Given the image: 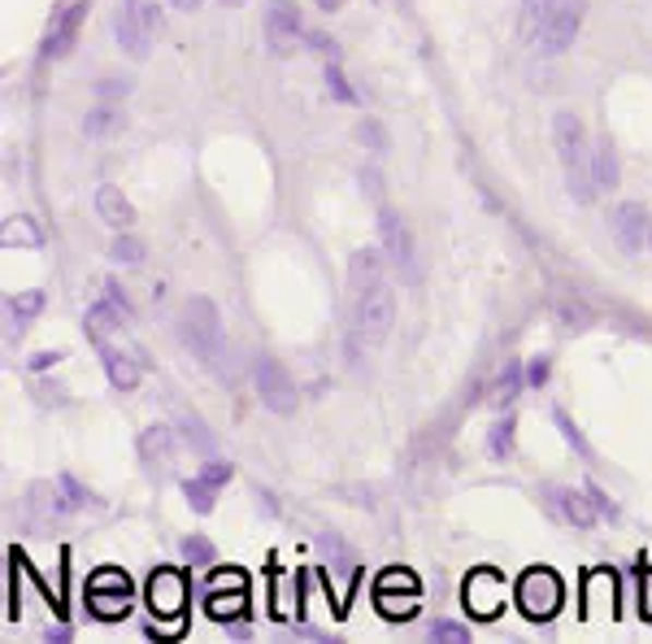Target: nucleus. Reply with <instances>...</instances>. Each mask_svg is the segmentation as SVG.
I'll return each instance as SVG.
<instances>
[{"instance_id":"nucleus-47","label":"nucleus","mask_w":652,"mask_h":644,"mask_svg":"<svg viewBox=\"0 0 652 644\" xmlns=\"http://www.w3.org/2000/svg\"><path fill=\"white\" fill-rule=\"evenodd\" d=\"M126 9H131L153 35H161V4H157V0H126Z\"/></svg>"},{"instance_id":"nucleus-21","label":"nucleus","mask_w":652,"mask_h":644,"mask_svg":"<svg viewBox=\"0 0 652 644\" xmlns=\"http://www.w3.org/2000/svg\"><path fill=\"white\" fill-rule=\"evenodd\" d=\"M522 392H527V361L509 357V361L500 366L496 383H492V405H496V409H514Z\"/></svg>"},{"instance_id":"nucleus-17","label":"nucleus","mask_w":652,"mask_h":644,"mask_svg":"<svg viewBox=\"0 0 652 644\" xmlns=\"http://www.w3.org/2000/svg\"><path fill=\"white\" fill-rule=\"evenodd\" d=\"M113 39H118V48H122L131 61H144L157 35H153V31H148V26H144V22H140V17L122 4V9L113 13Z\"/></svg>"},{"instance_id":"nucleus-58","label":"nucleus","mask_w":652,"mask_h":644,"mask_svg":"<svg viewBox=\"0 0 652 644\" xmlns=\"http://www.w3.org/2000/svg\"><path fill=\"white\" fill-rule=\"evenodd\" d=\"M222 9H240V4H249V0H218Z\"/></svg>"},{"instance_id":"nucleus-34","label":"nucleus","mask_w":652,"mask_h":644,"mask_svg":"<svg viewBox=\"0 0 652 644\" xmlns=\"http://www.w3.org/2000/svg\"><path fill=\"white\" fill-rule=\"evenodd\" d=\"M553 422H557V431H562V440H566V444H570V449H575V453H579V457H583V462L592 466V462H596V449L588 444V436L579 431V422H575V418H570V414H566L562 405L553 409Z\"/></svg>"},{"instance_id":"nucleus-53","label":"nucleus","mask_w":652,"mask_h":644,"mask_svg":"<svg viewBox=\"0 0 652 644\" xmlns=\"http://www.w3.org/2000/svg\"><path fill=\"white\" fill-rule=\"evenodd\" d=\"M39 401H44V405H48V401H52V405H65V387H61V383H39Z\"/></svg>"},{"instance_id":"nucleus-30","label":"nucleus","mask_w":652,"mask_h":644,"mask_svg":"<svg viewBox=\"0 0 652 644\" xmlns=\"http://www.w3.org/2000/svg\"><path fill=\"white\" fill-rule=\"evenodd\" d=\"M144 258H148V245H144L135 231H113V240H109V262H118V266H144Z\"/></svg>"},{"instance_id":"nucleus-4","label":"nucleus","mask_w":652,"mask_h":644,"mask_svg":"<svg viewBox=\"0 0 652 644\" xmlns=\"http://www.w3.org/2000/svg\"><path fill=\"white\" fill-rule=\"evenodd\" d=\"M253 383H257V396H262V405H266L270 414H279V418H292V414H297L301 392H297V379L288 374V366H283L279 357H270V353L253 357Z\"/></svg>"},{"instance_id":"nucleus-51","label":"nucleus","mask_w":652,"mask_h":644,"mask_svg":"<svg viewBox=\"0 0 652 644\" xmlns=\"http://www.w3.org/2000/svg\"><path fill=\"white\" fill-rule=\"evenodd\" d=\"M305 48H310L314 57H323V61H330V57H339V52H335L339 44H335V39H330L326 31H305Z\"/></svg>"},{"instance_id":"nucleus-15","label":"nucleus","mask_w":652,"mask_h":644,"mask_svg":"<svg viewBox=\"0 0 652 644\" xmlns=\"http://www.w3.org/2000/svg\"><path fill=\"white\" fill-rule=\"evenodd\" d=\"M387 266H391V262H387L383 245H365V249H357V253L348 258V293L357 297V293L383 284V279H387Z\"/></svg>"},{"instance_id":"nucleus-39","label":"nucleus","mask_w":652,"mask_h":644,"mask_svg":"<svg viewBox=\"0 0 652 644\" xmlns=\"http://www.w3.org/2000/svg\"><path fill=\"white\" fill-rule=\"evenodd\" d=\"M431 641H444V644H470V628L461 619H431Z\"/></svg>"},{"instance_id":"nucleus-52","label":"nucleus","mask_w":652,"mask_h":644,"mask_svg":"<svg viewBox=\"0 0 652 644\" xmlns=\"http://www.w3.org/2000/svg\"><path fill=\"white\" fill-rule=\"evenodd\" d=\"M209 588H249V580H244L240 567H218V571L209 575Z\"/></svg>"},{"instance_id":"nucleus-29","label":"nucleus","mask_w":652,"mask_h":644,"mask_svg":"<svg viewBox=\"0 0 652 644\" xmlns=\"http://www.w3.org/2000/svg\"><path fill=\"white\" fill-rule=\"evenodd\" d=\"M44 306H48V293H39V288H26V293H13L9 297V319L17 331H26V322H35L44 314Z\"/></svg>"},{"instance_id":"nucleus-37","label":"nucleus","mask_w":652,"mask_h":644,"mask_svg":"<svg viewBox=\"0 0 652 644\" xmlns=\"http://www.w3.org/2000/svg\"><path fill=\"white\" fill-rule=\"evenodd\" d=\"M179 558H183L188 567H214L218 549H214V540H209V536L192 532V536H183V540H179Z\"/></svg>"},{"instance_id":"nucleus-56","label":"nucleus","mask_w":652,"mask_h":644,"mask_svg":"<svg viewBox=\"0 0 652 644\" xmlns=\"http://www.w3.org/2000/svg\"><path fill=\"white\" fill-rule=\"evenodd\" d=\"M343 4H348V0H314V9H318V13H339Z\"/></svg>"},{"instance_id":"nucleus-9","label":"nucleus","mask_w":652,"mask_h":644,"mask_svg":"<svg viewBox=\"0 0 652 644\" xmlns=\"http://www.w3.org/2000/svg\"><path fill=\"white\" fill-rule=\"evenodd\" d=\"M144 597H148V610L157 619H170V623H183V610H188V575L174 571V567H157L144 584Z\"/></svg>"},{"instance_id":"nucleus-44","label":"nucleus","mask_w":652,"mask_h":644,"mask_svg":"<svg viewBox=\"0 0 652 644\" xmlns=\"http://www.w3.org/2000/svg\"><path fill=\"white\" fill-rule=\"evenodd\" d=\"M548 379H553V357L548 353L527 357V387H548Z\"/></svg>"},{"instance_id":"nucleus-13","label":"nucleus","mask_w":652,"mask_h":644,"mask_svg":"<svg viewBox=\"0 0 652 644\" xmlns=\"http://www.w3.org/2000/svg\"><path fill=\"white\" fill-rule=\"evenodd\" d=\"M83 17H87V0H74V4H65L61 13H52L39 57H44V61H48V57H65V52L74 48V39H79V26H83Z\"/></svg>"},{"instance_id":"nucleus-7","label":"nucleus","mask_w":652,"mask_h":644,"mask_svg":"<svg viewBox=\"0 0 652 644\" xmlns=\"http://www.w3.org/2000/svg\"><path fill=\"white\" fill-rule=\"evenodd\" d=\"M461 601H466L470 619L492 623L505 610V601H509V584H505V575L496 567H474L466 575V584H461Z\"/></svg>"},{"instance_id":"nucleus-41","label":"nucleus","mask_w":652,"mask_h":644,"mask_svg":"<svg viewBox=\"0 0 652 644\" xmlns=\"http://www.w3.org/2000/svg\"><path fill=\"white\" fill-rule=\"evenodd\" d=\"M357 183H361V192H365L370 201L387 205V201H383V196H387V179H383V170H378V166H361V170H357Z\"/></svg>"},{"instance_id":"nucleus-11","label":"nucleus","mask_w":652,"mask_h":644,"mask_svg":"<svg viewBox=\"0 0 652 644\" xmlns=\"http://www.w3.org/2000/svg\"><path fill=\"white\" fill-rule=\"evenodd\" d=\"M553 148H557L562 170L592 162V135H588V127H583V118L575 109H557L553 114Z\"/></svg>"},{"instance_id":"nucleus-28","label":"nucleus","mask_w":652,"mask_h":644,"mask_svg":"<svg viewBox=\"0 0 652 644\" xmlns=\"http://www.w3.org/2000/svg\"><path fill=\"white\" fill-rule=\"evenodd\" d=\"M352 140L365 148V153H374V157H387L391 153V131L383 127V118H357V127H352Z\"/></svg>"},{"instance_id":"nucleus-48","label":"nucleus","mask_w":652,"mask_h":644,"mask_svg":"<svg viewBox=\"0 0 652 644\" xmlns=\"http://www.w3.org/2000/svg\"><path fill=\"white\" fill-rule=\"evenodd\" d=\"M105 301H109V306H113V310H118V314H122V319H126V322L135 319V306H131V297H126V288H122V284H118L113 275L105 279Z\"/></svg>"},{"instance_id":"nucleus-32","label":"nucleus","mask_w":652,"mask_h":644,"mask_svg":"<svg viewBox=\"0 0 652 644\" xmlns=\"http://www.w3.org/2000/svg\"><path fill=\"white\" fill-rule=\"evenodd\" d=\"M374 606H378V615L383 619H400V623H409V619H418V606H422V597L418 593H405L400 601L391 597V593H383V588H374Z\"/></svg>"},{"instance_id":"nucleus-18","label":"nucleus","mask_w":652,"mask_h":644,"mask_svg":"<svg viewBox=\"0 0 652 644\" xmlns=\"http://www.w3.org/2000/svg\"><path fill=\"white\" fill-rule=\"evenodd\" d=\"M592 179L601 192H614L623 183V162H618V144L609 135H596L592 140Z\"/></svg>"},{"instance_id":"nucleus-1","label":"nucleus","mask_w":652,"mask_h":644,"mask_svg":"<svg viewBox=\"0 0 652 644\" xmlns=\"http://www.w3.org/2000/svg\"><path fill=\"white\" fill-rule=\"evenodd\" d=\"M179 344L209 370V374H227V357H231V344L222 335V314L209 297H188L183 301V314H179Z\"/></svg>"},{"instance_id":"nucleus-16","label":"nucleus","mask_w":652,"mask_h":644,"mask_svg":"<svg viewBox=\"0 0 652 644\" xmlns=\"http://www.w3.org/2000/svg\"><path fill=\"white\" fill-rule=\"evenodd\" d=\"M96 353H100V366H105V379H109V387L113 392H135L140 387V379H144V361H135L126 348H113V344H96Z\"/></svg>"},{"instance_id":"nucleus-40","label":"nucleus","mask_w":652,"mask_h":644,"mask_svg":"<svg viewBox=\"0 0 652 644\" xmlns=\"http://www.w3.org/2000/svg\"><path fill=\"white\" fill-rule=\"evenodd\" d=\"M4 245H44V236H39V227H35V218H9V231H4Z\"/></svg>"},{"instance_id":"nucleus-2","label":"nucleus","mask_w":652,"mask_h":644,"mask_svg":"<svg viewBox=\"0 0 652 644\" xmlns=\"http://www.w3.org/2000/svg\"><path fill=\"white\" fill-rule=\"evenodd\" d=\"M562 601H566V588H562L557 571H548V567H531L514 584V606L531 623H553L562 615Z\"/></svg>"},{"instance_id":"nucleus-43","label":"nucleus","mask_w":652,"mask_h":644,"mask_svg":"<svg viewBox=\"0 0 652 644\" xmlns=\"http://www.w3.org/2000/svg\"><path fill=\"white\" fill-rule=\"evenodd\" d=\"M87 588H118V593H131L135 584H131L126 571H118V567H100V571L87 580Z\"/></svg>"},{"instance_id":"nucleus-55","label":"nucleus","mask_w":652,"mask_h":644,"mask_svg":"<svg viewBox=\"0 0 652 644\" xmlns=\"http://www.w3.org/2000/svg\"><path fill=\"white\" fill-rule=\"evenodd\" d=\"M70 636H74V632H70V623H57V628H48V641H70Z\"/></svg>"},{"instance_id":"nucleus-36","label":"nucleus","mask_w":652,"mask_h":644,"mask_svg":"<svg viewBox=\"0 0 652 644\" xmlns=\"http://www.w3.org/2000/svg\"><path fill=\"white\" fill-rule=\"evenodd\" d=\"M218 492H222V488H214V484H209V479H201V475L183 479V497H188V505H192L196 514H214Z\"/></svg>"},{"instance_id":"nucleus-20","label":"nucleus","mask_w":652,"mask_h":644,"mask_svg":"<svg viewBox=\"0 0 652 644\" xmlns=\"http://www.w3.org/2000/svg\"><path fill=\"white\" fill-rule=\"evenodd\" d=\"M205 615L214 623H240V619H249V588H209L205 593Z\"/></svg>"},{"instance_id":"nucleus-5","label":"nucleus","mask_w":652,"mask_h":644,"mask_svg":"<svg viewBox=\"0 0 652 644\" xmlns=\"http://www.w3.org/2000/svg\"><path fill=\"white\" fill-rule=\"evenodd\" d=\"M305 31L310 26H305L297 0H266V9H262V35H266L270 57H292L305 44Z\"/></svg>"},{"instance_id":"nucleus-25","label":"nucleus","mask_w":652,"mask_h":644,"mask_svg":"<svg viewBox=\"0 0 652 644\" xmlns=\"http://www.w3.org/2000/svg\"><path fill=\"white\" fill-rule=\"evenodd\" d=\"M174 427H179V436H183V444H192V449H196L201 457H214V453H218V436H214V431L205 427V418H201V414H192V409H183Z\"/></svg>"},{"instance_id":"nucleus-38","label":"nucleus","mask_w":652,"mask_h":644,"mask_svg":"<svg viewBox=\"0 0 652 644\" xmlns=\"http://www.w3.org/2000/svg\"><path fill=\"white\" fill-rule=\"evenodd\" d=\"M583 488H588V497H592V510L601 514V523H623V505H618V501H614V497H609V492H605L596 479H588Z\"/></svg>"},{"instance_id":"nucleus-49","label":"nucleus","mask_w":652,"mask_h":644,"mask_svg":"<svg viewBox=\"0 0 652 644\" xmlns=\"http://www.w3.org/2000/svg\"><path fill=\"white\" fill-rule=\"evenodd\" d=\"M57 361H65V348H39V353H31L22 366H26L31 374H48Z\"/></svg>"},{"instance_id":"nucleus-23","label":"nucleus","mask_w":652,"mask_h":644,"mask_svg":"<svg viewBox=\"0 0 652 644\" xmlns=\"http://www.w3.org/2000/svg\"><path fill=\"white\" fill-rule=\"evenodd\" d=\"M83 597H87V610H92L96 619H105V623H118V619L131 615V593H118V588H83Z\"/></svg>"},{"instance_id":"nucleus-57","label":"nucleus","mask_w":652,"mask_h":644,"mask_svg":"<svg viewBox=\"0 0 652 644\" xmlns=\"http://www.w3.org/2000/svg\"><path fill=\"white\" fill-rule=\"evenodd\" d=\"M170 4H174L179 13H201V4H205V0H170Z\"/></svg>"},{"instance_id":"nucleus-24","label":"nucleus","mask_w":652,"mask_h":644,"mask_svg":"<svg viewBox=\"0 0 652 644\" xmlns=\"http://www.w3.org/2000/svg\"><path fill=\"white\" fill-rule=\"evenodd\" d=\"M122 322L126 319H122V314H118V310L100 297V301H92V306H87V314H83V331H87V339H92V344H109V335H113Z\"/></svg>"},{"instance_id":"nucleus-54","label":"nucleus","mask_w":652,"mask_h":644,"mask_svg":"<svg viewBox=\"0 0 652 644\" xmlns=\"http://www.w3.org/2000/svg\"><path fill=\"white\" fill-rule=\"evenodd\" d=\"M253 497H257V505H266V514H270V518H279V501H275V492H270V488H262V484H257V488H253Z\"/></svg>"},{"instance_id":"nucleus-19","label":"nucleus","mask_w":652,"mask_h":644,"mask_svg":"<svg viewBox=\"0 0 652 644\" xmlns=\"http://www.w3.org/2000/svg\"><path fill=\"white\" fill-rule=\"evenodd\" d=\"M140 457H144V466L157 475V470H170L174 466V431L170 427H161V422H153L144 436H140Z\"/></svg>"},{"instance_id":"nucleus-6","label":"nucleus","mask_w":652,"mask_h":644,"mask_svg":"<svg viewBox=\"0 0 652 644\" xmlns=\"http://www.w3.org/2000/svg\"><path fill=\"white\" fill-rule=\"evenodd\" d=\"M391 322H396V293H391L387 279L352 297V326H357L370 344H383V339L391 335Z\"/></svg>"},{"instance_id":"nucleus-14","label":"nucleus","mask_w":652,"mask_h":644,"mask_svg":"<svg viewBox=\"0 0 652 644\" xmlns=\"http://www.w3.org/2000/svg\"><path fill=\"white\" fill-rule=\"evenodd\" d=\"M96 218H100L109 231H135V223H140L131 196H126L118 183H100V188H96Z\"/></svg>"},{"instance_id":"nucleus-12","label":"nucleus","mask_w":652,"mask_h":644,"mask_svg":"<svg viewBox=\"0 0 652 644\" xmlns=\"http://www.w3.org/2000/svg\"><path fill=\"white\" fill-rule=\"evenodd\" d=\"M544 497H548V510H553V518H562L566 527L592 532V527L601 523V514L592 510V497H588V488H566V484H548V488H544Z\"/></svg>"},{"instance_id":"nucleus-8","label":"nucleus","mask_w":652,"mask_h":644,"mask_svg":"<svg viewBox=\"0 0 652 644\" xmlns=\"http://www.w3.org/2000/svg\"><path fill=\"white\" fill-rule=\"evenodd\" d=\"M583 13H588V0H557L531 48L544 52V57H562L566 48H575V39L583 31Z\"/></svg>"},{"instance_id":"nucleus-26","label":"nucleus","mask_w":652,"mask_h":644,"mask_svg":"<svg viewBox=\"0 0 652 644\" xmlns=\"http://www.w3.org/2000/svg\"><path fill=\"white\" fill-rule=\"evenodd\" d=\"M553 314H557L562 326H570V331H588V326L596 322L592 306H588L579 293H557V297H553Z\"/></svg>"},{"instance_id":"nucleus-46","label":"nucleus","mask_w":652,"mask_h":644,"mask_svg":"<svg viewBox=\"0 0 652 644\" xmlns=\"http://www.w3.org/2000/svg\"><path fill=\"white\" fill-rule=\"evenodd\" d=\"M131 96V79H100L96 83V100H105V105H122Z\"/></svg>"},{"instance_id":"nucleus-35","label":"nucleus","mask_w":652,"mask_h":644,"mask_svg":"<svg viewBox=\"0 0 652 644\" xmlns=\"http://www.w3.org/2000/svg\"><path fill=\"white\" fill-rule=\"evenodd\" d=\"M326 79V92H330V100L335 105H361V96H357V87L348 83V74H343V65H339V57H330L323 70Z\"/></svg>"},{"instance_id":"nucleus-45","label":"nucleus","mask_w":652,"mask_h":644,"mask_svg":"<svg viewBox=\"0 0 652 644\" xmlns=\"http://www.w3.org/2000/svg\"><path fill=\"white\" fill-rule=\"evenodd\" d=\"M196 475H201V479H209L214 488H227V484L236 479V466H231V462H222V457H205V466H201Z\"/></svg>"},{"instance_id":"nucleus-10","label":"nucleus","mask_w":652,"mask_h":644,"mask_svg":"<svg viewBox=\"0 0 652 644\" xmlns=\"http://www.w3.org/2000/svg\"><path fill=\"white\" fill-rule=\"evenodd\" d=\"M649 227L652 214L644 210V201H618L609 214V236L627 258H640L649 249Z\"/></svg>"},{"instance_id":"nucleus-59","label":"nucleus","mask_w":652,"mask_h":644,"mask_svg":"<svg viewBox=\"0 0 652 644\" xmlns=\"http://www.w3.org/2000/svg\"><path fill=\"white\" fill-rule=\"evenodd\" d=\"M649 249H652V227H649Z\"/></svg>"},{"instance_id":"nucleus-27","label":"nucleus","mask_w":652,"mask_h":644,"mask_svg":"<svg viewBox=\"0 0 652 644\" xmlns=\"http://www.w3.org/2000/svg\"><path fill=\"white\" fill-rule=\"evenodd\" d=\"M122 127H126L122 105H105V100H96V109H87V118H83V135H92V140H105Z\"/></svg>"},{"instance_id":"nucleus-33","label":"nucleus","mask_w":652,"mask_h":644,"mask_svg":"<svg viewBox=\"0 0 652 644\" xmlns=\"http://www.w3.org/2000/svg\"><path fill=\"white\" fill-rule=\"evenodd\" d=\"M553 4H557V0H522V4H518V31H522L527 44H535V35H540V26L548 22Z\"/></svg>"},{"instance_id":"nucleus-31","label":"nucleus","mask_w":652,"mask_h":644,"mask_svg":"<svg viewBox=\"0 0 652 644\" xmlns=\"http://www.w3.org/2000/svg\"><path fill=\"white\" fill-rule=\"evenodd\" d=\"M562 175H566V192H570L575 205H596L601 188H596V179H592V162H588V166H570V170H562Z\"/></svg>"},{"instance_id":"nucleus-22","label":"nucleus","mask_w":652,"mask_h":644,"mask_svg":"<svg viewBox=\"0 0 652 644\" xmlns=\"http://www.w3.org/2000/svg\"><path fill=\"white\" fill-rule=\"evenodd\" d=\"M514 453H518V418H514V409H500V418L487 427V457L509 462Z\"/></svg>"},{"instance_id":"nucleus-3","label":"nucleus","mask_w":652,"mask_h":644,"mask_svg":"<svg viewBox=\"0 0 652 644\" xmlns=\"http://www.w3.org/2000/svg\"><path fill=\"white\" fill-rule=\"evenodd\" d=\"M374 227H378V245H383L391 271H396L405 284H418V279H422V266H418V240H413V227L405 223V214L391 210V205H378V223H374Z\"/></svg>"},{"instance_id":"nucleus-42","label":"nucleus","mask_w":652,"mask_h":644,"mask_svg":"<svg viewBox=\"0 0 652 644\" xmlns=\"http://www.w3.org/2000/svg\"><path fill=\"white\" fill-rule=\"evenodd\" d=\"M57 488L65 492V501H70L74 510H83V505H92V501H96V492H92V488H83L70 470H61V475H57Z\"/></svg>"},{"instance_id":"nucleus-50","label":"nucleus","mask_w":652,"mask_h":644,"mask_svg":"<svg viewBox=\"0 0 652 644\" xmlns=\"http://www.w3.org/2000/svg\"><path fill=\"white\" fill-rule=\"evenodd\" d=\"M335 497H348V505H357V510H374V488H361V484H335Z\"/></svg>"}]
</instances>
